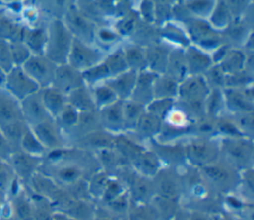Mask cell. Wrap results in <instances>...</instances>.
Masks as SVG:
<instances>
[{
    "label": "cell",
    "mask_w": 254,
    "mask_h": 220,
    "mask_svg": "<svg viewBox=\"0 0 254 220\" xmlns=\"http://www.w3.org/2000/svg\"><path fill=\"white\" fill-rule=\"evenodd\" d=\"M66 98L67 103L79 113L97 110L93 100L91 88L87 85H83L73 90L66 96Z\"/></svg>",
    "instance_id": "d6a6232c"
},
{
    "label": "cell",
    "mask_w": 254,
    "mask_h": 220,
    "mask_svg": "<svg viewBox=\"0 0 254 220\" xmlns=\"http://www.w3.org/2000/svg\"><path fill=\"white\" fill-rule=\"evenodd\" d=\"M26 28L27 27L20 23H15L13 21L2 18L0 22V39L9 43L23 41Z\"/></svg>",
    "instance_id": "ab89813d"
},
{
    "label": "cell",
    "mask_w": 254,
    "mask_h": 220,
    "mask_svg": "<svg viewBox=\"0 0 254 220\" xmlns=\"http://www.w3.org/2000/svg\"><path fill=\"white\" fill-rule=\"evenodd\" d=\"M159 27L161 41L168 44L172 48L186 49L191 45L189 35L183 24L177 21L169 20Z\"/></svg>",
    "instance_id": "ac0fdd59"
},
{
    "label": "cell",
    "mask_w": 254,
    "mask_h": 220,
    "mask_svg": "<svg viewBox=\"0 0 254 220\" xmlns=\"http://www.w3.org/2000/svg\"><path fill=\"white\" fill-rule=\"evenodd\" d=\"M183 26L189 35L190 44L208 54L222 44L220 32L205 19L190 18L184 22Z\"/></svg>",
    "instance_id": "7a4b0ae2"
},
{
    "label": "cell",
    "mask_w": 254,
    "mask_h": 220,
    "mask_svg": "<svg viewBox=\"0 0 254 220\" xmlns=\"http://www.w3.org/2000/svg\"><path fill=\"white\" fill-rule=\"evenodd\" d=\"M138 72L134 70H126L110 79L105 81L116 94L117 98L120 100L130 99L133 89L136 84Z\"/></svg>",
    "instance_id": "603a6c76"
},
{
    "label": "cell",
    "mask_w": 254,
    "mask_h": 220,
    "mask_svg": "<svg viewBox=\"0 0 254 220\" xmlns=\"http://www.w3.org/2000/svg\"><path fill=\"white\" fill-rule=\"evenodd\" d=\"M114 137L115 135L99 128L78 138V147L85 151L94 150L97 152L104 149H110L113 148Z\"/></svg>",
    "instance_id": "cb8c5ba5"
},
{
    "label": "cell",
    "mask_w": 254,
    "mask_h": 220,
    "mask_svg": "<svg viewBox=\"0 0 254 220\" xmlns=\"http://www.w3.org/2000/svg\"><path fill=\"white\" fill-rule=\"evenodd\" d=\"M153 181L154 189L160 197L165 199H172L178 197L180 193V182L174 172L171 171H158Z\"/></svg>",
    "instance_id": "d4e9b609"
},
{
    "label": "cell",
    "mask_w": 254,
    "mask_h": 220,
    "mask_svg": "<svg viewBox=\"0 0 254 220\" xmlns=\"http://www.w3.org/2000/svg\"><path fill=\"white\" fill-rule=\"evenodd\" d=\"M122 39L123 38L117 33L113 26L104 24L97 26L94 33L93 45L104 53L107 51L111 52L112 50L116 49L115 47L120 44Z\"/></svg>",
    "instance_id": "4316f807"
},
{
    "label": "cell",
    "mask_w": 254,
    "mask_h": 220,
    "mask_svg": "<svg viewBox=\"0 0 254 220\" xmlns=\"http://www.w3.org/2000/svg\"><path fill=\"white\" fill-rule=\"evenodd\" d=\"M141 20L142 19L138 13L129 12L126 15L119 18L117 22L113 25V28L122 38H130V36L134 33L137 26L141 22Z\"/></svg>",
    "instance_id": "7bdbcfd3"
},
{
    "label": "cell",
    "mask_w": 254,
    "mask_h": 220,
    "mask_svg": "<svg viewBox=\"0 0 254 220\" xmlns=\"http://www.w3.org/2000/svg\"><path fill=\"white\" fill-rule=\"evenodd\" d=\"M79 117V112L68 103L54 119L62 132H70L76 125Z\"/></svg>",
    "instance_id": "bcb514c9"
},
{
    "label": "cell",
    "mask_w": 254,
    "mask_h": 220,
    "mask_svg": "<svg viewBox=\"0 0 254 220\" xmlns=\"http://www.w3.org/2000/svg\"><path fill=\"white\" fill-rule=\"evenodd\" d=\"M134 166L142 175L152 176L156 175L159 171L160 162L159 158L154 152L143 151L132 161Z\"/></svg>",
    "instance_id": "8d00e7d4"
},
{
    "label": "cell",
    "mask_w": 254,
    "mask_h": 220,
    "mask_svg": "<svg viewBox=\"0 0 254 220\" xmlns=\"http://www.w3.org/2000/svg\"><path fill=\"white\" fill-rule=\"evenodd\" d=\"M224 107L223 89H210L204 102L205 114L216 118L222 115V109Z\"/></svg>",
    "instance_id": "60d3db41"
},
{
    "label": "cell",
    "mask_w": 254,
    "mask_h": 220,
    "mask_svg": "<svg viewBox=\"0 0 254 220\" xmlns=\"http://www.w3.org/2000/svg\"><path fill=\"white\" fill-rule=\"evenodd\" d=\"M184 51L189 75H203L213 64L210 55L193 45H190Z\"/></svg>",
    "instance_id": "7402d4cb"
},
{
    "label": "cell",
    "mask_w": 254,
    "mask_h": 220,
    "mask_svg": "<svg viewBox=\"0 0 254 220\" xmlns=\"http://www.w3.org/2000/svg\"><path fill=\"white\" fill-rule=\"evenodd\" d=\"M202 76L205 79L209 89H223L225 87L226 74L222 71L218 64H212Z\"/></svg>",
    "instance_id": "681fc988"
},
{
    "label": "cell",
    "mask_w": 254,
    "mask_h": 220,
    "mask_svg": "<svg viewBox=\"0 0 254 220\" xmlns=\"http://www.w3.org/2000/svg\"><path fill=\"white\" fill-rule=\"evenodd\" d=\"M194 220H205V219H203L202 217H199V216H198V217H195Z\"/></svg>",
    "instance_id": "94428289"
},
{
    "label": "cell",
    "mask_w": 254,
    "mask_h": 220,
    "mask_svg": "<svg viewBox=\"0 0 254 220\" xmlns=\"http://www.w3.org/2000/svg\"><path fill=\"white\" fill-rule=\"evenodd\" d=\"M129 39L130 42L146 48L148 46L161 42L160 27L156 24L147 23L141 20L136 30Z\"/></svg>",
    "instance_id": "484cf974"
},
{
    "label": "cell",
    "mask_w": 254,
    "mask_h": 220,
    "mask_svg": "<svg viewBox=\"0 0 254 220\" xmlns=\"http://www.w3.org/2000/svg\"><path fill=\"white\" fill-rule=\"evenodd\" d=\"M23 118L29 127L53 119L45 108L40 90L20 101Z\"/></svg>",
    "instance_id": "e0dca14e"
},
{
    "label": "cell",
    "mask_w": 254,
    "mask_h": 220,
    "mask_svg": "<svg viewBox=\"0 0 254 220\" xmlns=\"http://www.w3.org/2000/svg\"><path fill=\"white\" fill-rule=\"evenodd\" d=\"M3 85V89L19 101H22L41 89L22 66H14L9 70L6 73Z\"/></svg>",
    "instance_id": "8992f818"
},
{
    "label": "cell",
    "mask_w": 254,
    "mask_h": 220,
    "mask_svg": "<svg viewBox=\"0 0 254 220\" xmlns=\"http://www.w3.org/2000/svg\"><path fill=\"white\" fill-rule=\"evenodd\" d=\"M22 67L41 89L52 86L57 64L45 55H32Z\"/></svg>",
    "instance_id": "ba28073f"
},
{
    "label": "cell",
    "mask_w": 254,
    "mask_h": 220,
    "mask_svg": "<svg viewBox=\"0 0 254 220\" xmlns=\"http://www.w3.org/2000/svg\"><path fill=\"white\" fill-rule=\"evenodd\" d=\"M5 76H6V72L0 67V84H3L5 80Z\"/></svg>",
    "instance_id": "91938a15"
},
{
    "label": "cell",
    "mask_w": 254,
    "mask_h": 220,
    "mask_svg": "<svg viewBox=\"0 0 254 220\" xmlns=\"http://www.w3.org/2000/svg\"><path fill=\"white\" fill-rule=\"evenodd\" d=\"M73 39L62 18H55L47 26V45L44 55L57 65L67 63Z\"/></svg>",
    "instance_id": "6da1fadb"
},
{
    "label": "cell",
    "mask_w": 254,
    "mask_h": 220,
    "mask_svg": "<svg viewBox=\"0 0 254 220\" xmlns=\"http://www.w3.org/2000/svg\"><path fill=\"white\" fill-rule=\"evenodd\" d=\"M103 61L105 62L110 72L111 78L128 70V66H127L121 46L112 50L111 52H109V54L105 55Z\"/></svg>",
    "instance_id": "f35d334b"
},
{
    "label": "cell",
    "mask_w": 254,
    "mask_h": 220,
    "mask_svg": "<svg viewBox=\"0 0 254 220\" xmlns=\"http://www.w3.org/2000/svg\"><path fill=\"white\" fill-rule=\"evenodd\" d=\"M253 24L244 17L233 18L220 34L222 44L231 48H242L248 38L253 34Z\"/></svg>",
    "instance_id": "8fae6325"
},
{
    "label": "cell",
    "mask_w": 254,
    "mask_h": 220,
    "mask_svg": "<svg viewBox=\"0 0 254 220\" xmlns=\"http://www.w3.org/2000/svg\"><path fill=\"white\" fill-rule=\"evenodd\" d=\"M146 107L132 99L123 100V119L125 131H133Z\"/></svg>",
    "instance_id": "74e56055"
},
{
    "label": "cell",
    "mask_w": 254,
    "mask_h": 220,
    "mask_svg": "<svg viewBox=\"0 0 254 220\" xmlns=\"http://www.w3.org/2000/svg\"><path fill=\"white\" fill-rule=\"evenodd\" d=\"M17 150H14V146L0 131V158L4 161H9L11 155Z\"/></svg>",
    "instance_id": "680465c9"
},
{
    "label": "cell",
    "mask_w": 254,
    "mask_h": 220,
    "mask_svg": "<svg viewBox=\"0 0 254 220\" xmlns=\"http://www.w3.org/2000/svg\"><path fill=\"white\" fill-rule=\"evenodd\" d=\"M30 129L47 151H54L64 148V133L54 119L43 121L30 127Z\"/></svg>",
    "instance_id": "4fadbf2b"
},
{
    "label": "cell",
    "mask_w": 254,
    "mask_h": 220,
    "mask_svg": "<svg viewBox=\"0 0 254 220\" xmlns=\"http://www.w3.org/2000/svg\"><path fill=\"white\" fill-rule=\"evenodd\" d=\"M41 157L29 155L21 150L15 151L8 163L11 165L14 173L21 178H32L36 169L41 165Z\"/></svg>",
    "instance_id": "ffe728a7"
},
{
    "label": "cell",
    "mask_w": 254,
    "mask_h": 220,
    "mask_svg": "<svg viewBox=\"0 0 254 220\" xmlns=\"http://www.w3.org/2000/svg\"><path fill=\"white\" fill-rule=\"evenodd\" d=\"M214 7L211 0H189L185 6L191 18L205 20L208 19Z\"/></svg>",
    "instance_id": "7dc6e473"
},
{
    "label": "cell",
    "mask_w": 254,
    "mask_h": 220,
    "mask_svg": "<svg viewBox=\"0 0 254 220\" xmlns=\"http://www.w3.org/2000/svg\"><path fill=\"white\" fill-rule=\"evenodd\" d=\"M62 20L74 39L88 44H93L94 33L97 25L87 18L80 10H77L74 7L69 8L64 12Z\"/></svg>",
    "instance_id": "9c48e42d"
},
{
    "label": "cell",
    "mask_w": 254,
    "mask_h": 220,
    "mask_svg": "<svg viewBox=\"0 0 254 220\" xmlns=\"http://www.w3.org/2000/svg\"><path fill=\"white\" fill-rule=\"evenodd\" d=\"M132 187V193L133 197H137L139 199L151 197L153 193H155L153 182L147 180L144 177L134 178V180L131 183Z\"/></svg>",
    "instance_id": "db71d44e"
},
{
    "label": "cell",
    "mask_w": 254,
    "mask_h": 220,
    "mask_svg": "<svg viewBox=\"0 0 254 220\" xmlns=\"http://www.w3.org/2000/svg\"><path fill=\"white\" fill-rule=\"evenodd\" d=\"M15 65L12 59L10 43L0 39V67L7 73Z\"/></svg>",
    "instance_id": "11a10c76"
},
{
    "label": "cell",
    "mask_w": 254,
    "mask_h": 220,
    "mask_svg": "<svg viewBox=\"0 0 254 220\" xmlns=\"http://www.w3.org/2000/svg\"><path fill=\"white\" fill-rule=\"evenodd\" d=\"M105 53L93 44L73 39L67 63L79 71H84L103 60Z\"/></svg>",
    "instance_id": "277c9868"
},
{
    "label": "cell",
    "mask_w": 254,
    "mask_h": 220,
    "mask_svg": "<svg viewBox=\"0 0 254 220\" xmlns=\"http://www.w3.org/2000/svg\"><path fill=\"white\" fill-rule=\"evenodd\" d=\"M233 16L223 2L215 5L207 21L217 31L221 32L232 21Z\"/></svg>",
    "instance_id": "ee69618b"
},
{
    "label": "cell",
    "mask_w": 254,
    "mask_h": 220,
    "mask_svg": "<svg viewBox=\"0 0 254 220\" xmlns=\"http://www.w3.org/2000/svg\"><path fill=\"white\" fill-rule=\"evenodd\" d=\"M176 99H153L147 106L146 111L164 120L166 115L174 107Z\"/></svg>",
    "instance_id": "f907efd6"
},
{
    "label": "cell",
    "mask_w": 254,
    "mask_h": 220,
    "mask_svg": "<svg viewBox=\"0 0 254 220\" xmlns=\"http://www.w3.org/2000/svg\"><path fill=\"white\" fill-rule=\"evenodd\" d=\"M253 73L243 69L234 73L226 74L224 88H243L252 85Z\"/></svg>",
    "instance_id": "c3c4849f"
},
{
    "label": "cell",
    "mask_w": 254,
    "mask_h": 220,
    "mask_svg": "<svg viewBox=\"0 0 254 220\" xmlns=\"http://www.w3.org/2000/svg\"><path fill=\"white\" fill-rule=\"evenodd\" d=\"M179 82L166 73L158 74L154 81V99H176Z\"/></svg>",
    "instance_id": "e575fe53"
},
{
    "label": "cell",
    "mask_w": 254,
    "mask_h": 220,
    "mask_svg": "<svg viewBox=\"0 0 254 220\" xmlns=\"http://www.w3.org/2000/svg\"><path fill=\"white\" fill-rule=\"evenodd\" d=\"M231 119L233 120L234 124L236 125L242 136L246 138H248L247 136H249L251 139L253 134V111L232 114Z\"/></svg>",
    "instance_id": "816d5d0a"
},
{
    "label": "cell",
    "mask_w": 254,
    "mask_h": 220,
    "mask_svg": "<svg viewBox=\"0 0 254 220\" xmlns=\"http://www.w3.org/2000/svg\"><path fill=\"white\" fill-rule=\"evenodd\" d=\"M97 112L102 129L113 135H117L125 131L123 100H117L114 103L97 110Z\"/></svg>",
    "instance_id": "9a60e30c"
},
{
    "label": "cell",
    "mask_w": 254,
    "mask_h": 220,
    "mask_svg": "<svg viewBox=\"0 0 254 220\" xmlns=\"http://www.w3.org/2000/svg\"><path fill=\"white\" fill-rule=\"evenodd\" d=\"M201 175L206 184H210L214 189L230 190L238 183V176L233 167L228 164L221 165L217 161L201 167Z\"/></svg>",
    "instance_id": "52a82bcc"
},
{
    "label": "cell",
    "mask_w": 254,
    "mask_h": 220,
    "mask_svg": "<svg viewBox=\"0 0 254 220\" xmlns=\"http://www.w3.org/2000/svg\"><path fill=\"white\" fill-rule=\"evenodd\" d=\"M23 42L32 55H44L47 45V27L40 25L27 27L24 33Z\"/></svg>",
    "instance_id": "f546056e"
},
{
    "label": "cell",
    "mask_w": 254,
    "mask_h": 220,
    "mask_svg": "<svg viewBox=\"0 0 254 220\" xmlns=\"http://www.w3.org/2000/svg\"><path fill=\"white\" fill-rule=\"evenodd\" d=\"M10 50L12 59L15 66H22L28 58L32 55V53L23 41H16L10 43Z\"/></svg>",
    "instance_id": "f5cc1de1"
},
{
    "label": "cell",
    "mask_w": 254,
    "mask_h": 220,
    "mask_svg": "<svg viewBox=\"0 0 254 220\" xmlns=\"http://www.w3.org/2000/svg\"><path fill=\"white\" fill-rule=\"evenodd\" d=\"M184 50L179 48H173L171 50L165 71L167 75L176 79L179 83L189 75Z\"/></svg>",
    "instance_id": "83f0119b"
},
{
    "label": "cell",
    "mask_w": 254,
    "mask_h": 220,
    "mask_svg": "<svg viewBox=\"0 0 254 220\" xmlns=\"http://www.w3.org/2000/svg\"><path fill=\"white\" fill-rule=\"evenodd\" d=\"M19 149L29 155L36 157L43 156L47 151L40 143V141L37 139L35 134L32 132L30 127H28V129L22 136L19 144Z\"/></svg>",
    "instance_id": "f6af8a7d"
},
{
    "label": "cell",
    "mask_w": 254,
    "mask_h": 220,
    "mask_svg": "<svg viewBox=\"0 0 254 220\" xmlns=\"http://www.w3.org/2000/svg\"><path fill=\"white\" fill-rule=\"evenodd\" d=\"M209 90L202 75H188L179 83L177 98L181 102H205Z\"/></svg>",
    "instance_id": "30bf717a"
},
{
    "label": "cell",
    "mask_w": 254,
    "mask_h": 220,
    "mask_svg": "<svg viewBox=\"0 0 254 220\" xmlns=\"http://www.w3.org/2000/svg\"><path fill=\"white\" fill-rule=\"evenodd\" d=\"M173 48L163 41L145 48L147 69L155 74H163L166 71L169 55Z\"/></svg>",
    "instance_id": "d6986e66"
},
{
    "label": "cell",
    "mask_w": 254,
    "mask_h": 220,
    "mask_svg": "<svg viewBox=\"0 0 254 220\" xmlns=\"http://www.w3.org/2000/svg\"><path fill=\"white\" fill-rule=\"evenodd\" d=\"M218 65L225 74L243 70L245 69V53L241 48H230Z\"/></svg>",
    "instance_id": "d590c367"
},
{
    "label": "cell",
    "mask_w": 254,
    "mask_h": 220,
    "mask_svg": "<svg viewBox=\"0 0 254 220\" xmlns=\"http://www.w3.org/2000/svg\"><path fill=\"white\" fill-rule=\"evenodd\" d=\"M184 148L186 159L193 165L200 167L216 162L220 155V147L213 139L195 138L184 146Z\"/></svg>",
    "instance_id": "5b68a950"
},
{
    "label": "cell",
    "mask_w": 254,
    "mask_h": 220,
    "mask_svg": "<svg viewBox=\"0 0 254 220\" xmlns=\"http://www.w3.org/2000/svg\"><path fill=\"white\" fill-rule=\"evenodd\" d=\"M121 49L129 70L140 72L147 69L146 52L144 47L129 42L128 44L121 46Z\"/></svg>",
    "instance_id": "1f68e13d"
},
{
    "label": "cell",
    "mask_w": 254,
    "mask_h": 220,
    "mask_svg": "<svg viewBox=\"0 0 254 220\" xmlns=\"http://www.w3.org/2000/svg\"><path fill=\"white\" fill-rule=\"evenodd\" d=\"M13 169L7 161L0 158V190L7 191L13 183Z\"/></svg>",
    "instance_id": "9f6ffc18"
},
{
    "label": "cell",
    "mask_w": 254,
    "mask_h": 220,
    "mask_svg": "<svg viewBox=\"0 0 254 220\" xmlns=\"http://www.w3.org/2000/svg\"><path fill=\"white\" fill-rule=\"evenodd\" d=\"M163 125V120L157 116L145 111L140 117L135 129L132 131L140 139H151L157 138Z\"/></svg>",
    "instance_id": "4dcf8cb0"
},
{
    "label": "cell",
    "mask_w": 254,
    "mask_h": 220,
    "mask_svg": "<svg viewBox=\"0 0 254 220\" xmlns=\"http://www.w3.org/2000/svg\"><path fill=\"white\" fill-rule=\"evenodd\" d=\"M41 97L49 115L55 119L67 104V98L53 86L40 89Z\"/></svg>",
    "instance_id": "f1b7e54d"
},
{
    "label": "cell",
    "mask_w": 254,
    "mask_h": 220,
    "mask_svg": "<svg viewBox=\"0 0 254 220\" xmlns=\"http://www.w3.org/2000/svg\"><path fill=\"white\" fill-rule=\"evenodd\" d=\"M223 96L225 107L231 114L253 111L252 85L243 88H223Z\"/></svg>",
    "instance_id": "5bb4252c"
},
{
    "label": "cell",
    "mask_w": 254,
    "mask_h": 220,
    "mask_svg": "<svg viewBox=\"0 0 254 220\" xmlns=\"http://www.w3.org/2000/svg\"><path fill=\"white\" fill-rule=\"evenodd\" d=\"M157 75L148 69L138 72L136 84L130 99L146 107L154 99V81Z\"/></svg>",
    "instance_id": "44dd1931"
},
{
    "label": "cell",
    "mask_w": 254,
    "mask_h": 220,
    "mask_svg": "<svg viewBox=\"0 0 254 220\" xmlns=\"http://www.w3.org/2000/svg\"><path fill=\"white\" fill-rule=\"evenodd\" d=\"M2 18H3V17H1V16H0V22H1V20H2Z\"/></svg>",
    "instance_id": "6125c7cd"
},
{
    "label": "cell",
    "mask_w": 254,
    "mask_h": 220,
    "mask_svg": "<svg viewBox=\"0 0 254 220\" xmlns=\"http://www.w3.org/2000/svg\"><path fill=\"white\" fill-rule=\"evenodd\" d=\"M21 122H25V120L20 101L5 89L0 90V130Z\"/></svg>",
    "instance_id": "2e32d148"
},
{
    "label": "cell",
    "mask_w": 254,
    "mask_h": 220,
    "mask_svg": "<svg viewBox=\"0 0 254 220\" xmlns=\"http://www.w3.org/2000/svg\"><path fill=\"white\" fill-rule=\"evenodd\" d=\"M86 85L82 72L72 67L68 63L57 65L55 77L52 86L67 96L73 90Z\"/></svg>",
    "instance_id": "7c38bea8"
},
{
    "label": "cell",
    "mask_w": 254,
    "mask_h": 220,
    "mask_svg": "<svg viewBox=\"0 0 254 220\" xmlns=\"http://www.w3.org/2000/svg\"><path fill=\"white\" fill-rule=\"evenodd\" d=\"M90 88H91L93 100L97 110L107 105H110L117 100H120L117 98L116 94L106 83H100Z\"/></svg>",
    "instance_id": "b9f144b4"
},
{
    "label": "cell",
    "mask_w": 254,
    "mask_h": 220,
    "mask_svg": "<svg viewBox=\"0 0 254 220\" xmlns=\"http://www.w3.org/2000/svg\"><path fill=\"white\" fill-rule=\"evenodd\" d=\"M91 181L92 182L90 183V187H89L90 192L93 193L96 196H101L102 197L103 194H104L107 182H108V178H107L105 172L94 174L93 179Z\"/></svg>",
    "instance_id": "6f0895ef"
},
{
    "label": "cell",
    "mask_w": 254,
    "mask_h": 220,
    "mask_svg": "<svg viewBox=\"0 0 254 220\" xmlns=\"http://www.w3.org/2000/svg\"><path fill=\"white\" fill-rule=\"evenodd\" d=\"M154 153L158 158L165 160L168 164H179L185 159V148L178 144H169L165 142L152 141Z\"/></svg>",
    "instance_id": "836d02e7"
},
{
    "label": "cell",
    "mask_w": 254,
    "mask_h": 220,
    "mask_svg": "<svg viewBox=\"0 0 254 220\" xmlns=\"http://www.w3.org/2000/svg\"><path fill=\"white\" fill-rule=\"evenodd\" d=\"M219 147L225 163L232 167L245 166L252 163L253 144L249 138H224Z\"/></svg>",
    "instance_id": "3957f363"
}]
</instances>
